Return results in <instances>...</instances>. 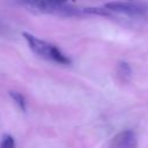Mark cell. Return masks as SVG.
<instances>
[{
  "label": "cell",
  "mask_w": 148,
  "mask_h": 148,
  "mask_svg": "<svg viewBox=\"0 0 148 148\" xmlns=\"http://www.w3.org/2000/svg\"><path fill=\"white\" fill-rule=\"evenodd\" d=\"M22 36L27 40L29 47L36 54H38L47 60L54 61L57 64H61V65H69L72 62L71 59L66 54H64L56 45H53L49 42H45L43 39H39L29 32H23Z\"/></svg>",
  "instance_id": "6da1fadb"
},
{
  "label": "cell",
  "mask_w": 148,
  "mask_h": 148,
  "mask_svg": "<svg viewBox=\"0 0 148 148\" xmlns=\"http://www.w3.org/2000/svg\"><path fill=\"white\" fill-rule=\"evenodd\" d=\"M0 148H15V142H14L13 136L8 134L3 135L0 141Z\"/></svg>",
  "instance_id": "8992f818"
},
{
  "label": "cell",
  "mask_w": 148,
  "mask_h": 148,
  "mask_svg": "<svg viewBox=\"0 0 148 148\" xmlns=\"http://www.w3.org/2000/svg\"><path fill=\"white\" fill-rule=\"evenodd\" d=\"M119 69H120V73L121 75H130L131 74V68L125 62H120L119 64Z\"/></svg>",
  "instance_id": "52a82bcc"
},
{
  "label": "cell",
  "mask_w": 148,
  "mask_h": 148,
  "mask_svg": "<svg viewBox=\"0 0 148 148\" xmlns=\"http://www.w3.org/2000/svg\"><path fill=\"white\" fill-rule=\"evenodd\" d=\"M9 95L10 97L14 99V102L18 105V108L24 112L27 110V102H25V98L22 94L17 92V91H9Z\"/></svg>",
  "instance_id": "5b68a950"
},
{
  "label": "cell",
  "mask_w": 148,
  "mask_h": 148,
  "mask_svg": "<svg viewBox=\"0 0 148 148\" xmlns=\"http://www.w3.org/2000/svg\"><path fill=\"white\" fill-rule=\"evenodd\" d=\"M105 9L109 12H114V13H120L124 15L128 16H141L146 13V8L143 6L136 5V3H126V2H108L104 6Z\"/></svg>",
  "instance_id": "3957f363"
},
{
  "label": "cell",
  "mask_w": 148,
  "mask_h": 148,
  "mask_svg": "<svg viewBox=\"0 0 148 148\" xmlns=\"http://www.w3.org/2000/svg\"><path fill=\"white\" fill-rule=\"evenodd\" d=\"M138 143L136 135L132 130H124L117 133L111 141L112 148H135Z\"/></svg>",
  "instance_id": "277c9868"
},
{
  "label": "cell",
  "mask_w": 148,
  "mask_h": 148,
  "mask_svg": "<svg viewBox=\"0 0 148 148\" xmlns=\"http://www.w3.org/2000/svg\"><path fill=\"white\" fill-rule=\"evenodd\" d=\"M69 0H18V3L35 13L45 14H71L73 8L68 5Z\"/></svg>",
  "instance_id": "7a4b0ae2"
}]
</instances>
